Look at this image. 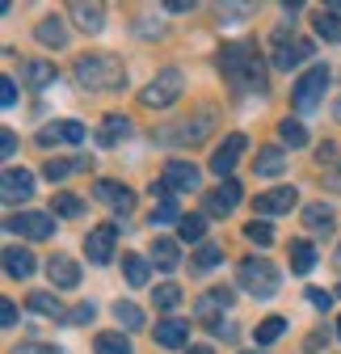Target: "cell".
<instances>
[{
    "instance_id": "obj_37",
    "label": "cell",
    "mask_w": 341,
    "mask_h": 354,
    "mask_svg": "<svg viewBox=\"0 0 341 354\" xmlns=\"http://www.w3.org/2000/svg\"><path fill=\"white\" fill-rule=\"evenodd\" d=\"M312 26H316V34H320L324 42H341V13H324V9H320Z\"/></svg>"
},
{
    "instance_id": "obj_42",
    "label": "cell",
    "mask_w": 341,
    "mask_h": 354,
    "mask_svg": "<svg viewBox=\"0 0 341 354\" xmlns=\"http://www.w3.org/2000/svg\"><path fill=\"white\" fill-rule=\"evenodd\" d=\"M244 236H249L253 245H274V228H270V224H262L257 215H253V224H244Z\"/></svg>"
},
{
    "instance_id": "obj_1",
    "label": "cell",
    "mask_w": 341,
    "mask_h": 354,
    "mask_svg": "<svg viewBox=\"0 0 341 354\" xmlns=\"http://www.w3.org/2000/svg\"><path fill=\"white\" fill-rule=\"evenodd\" d=\"M220 72L224 80L236 88V93H266L270 80H266V64L257 55L253 42H224L220 47Z\"/></svg>"
},
{
    "instance_id": "obj_51",
    "label": "cell",
    "mask_w": 341,
    "mask_h": 354,
    "mask_svg": "<svg viewBox=\"0 0 341 354\" xmlns=\"http://www.w3.org/2000/svg\"><path fill=\"white\" fill-rule=\"evenodd\" d=\"M194 5H190V0H168V13H190Z\"/></svg>"
},
{
    "instance_id": "obj_10",
    "label": "cell",
    "mask_w": 341,
    "mask_h": 354,
    "mask_svg": "<svg viewBox=\"0 0 341 354\" xmlns=\"http://www.w3.org/2000/svg\"><path fill=\"white\" fill-rule=\"evenodd\" d=\"M114 245H118V224H101V228H93L84 236V253H89L93 266H106L114 257Z\"/></svg>"
},
{
    "instance_id": "obj_11",
    "label": "cell",
    "mask_w": 341,
    "mask_h": 354,
    "mask_svg": "<svg viewBox=\"0 0 341 354\" xmlns=\"http://www.w3.org/2000/svg\"><path fill=\"white\" fill-rule=\"evenodd\" d=\"M244 136H240V131H232V136L215 148V156H211V173H215L220 177V182H228V173L236 169V160H240V152H244Z\"/></svg>"
},
{
    "instance_id": "obj_4",
    "label": "cell",
    "mask_w": 341,
    "mask_h": 354,
    "mask_svg": "<svg viewBox=\"0 0 341 354\" xmlns=\"http://www.w3.org/2000/svg\"><path fill=\"white\" fill-rule=\"evenodd\" d=\"M236 283H240V291H249V295H257V299H270V295H278V270L266 261V257H244L240 266H236Z\"/></svg>"
},
{
    "instance_id": "obj_29",
    "label": "cell",
    "mask_w": 341,
    "mask_h": 354,
    "mask_svg": "<svg viewBox=\"0 0 341 354\" xmlns=\"http://www.w3.org/2000/svg\"><path fill=\"white\" fill-rule=\"evenodd\" d=\"M114 321H118L126 333H135V329H144V308L131 304V299H118V304H114Z\"/></svg>"
},
{
    "instance_id": "obj_46",
    "label": "cell",
    "mask_w": 341,
    "mask_h": 354,
    "mask_svg": "<svg viewBox=\"0 0 341 354\" xmlns=\"http://www.w3.org/2000/svg\"><path fill=\"white\" fill-rule=\"evenodd\" d=\"M13 354H64V350H55V346H42V342H21Z\"/></svg>"
},
{
    "instance_id": "obj_35",
    "label": "cell",
    "mask_w": 341,
    "mask_h": 354,
    "mask_svg": "<svg viewBox=\"0 0 341 354\" xmlns=\"http://www.w3.org/2000/svg\"><path fill=\"white\" fill-rule=\"evenodd\" d=\"M93 354H131V342L122 333H97L93 337Z\"/></svg>"
},
{
    "instance_id": "obj_22",
    "label": "cell",
    "mask_w": 341,
    "mask_h": 354,
    "mask_svg": "<svg viewBox=\"0 0 341 354\" xmlns=\"http://www.w3.org/2000/svg\"><path fill=\"white\" fill-rule=\"evenodd\" d=\"M34 38L42 42V47H68V26L59 21V17H42L38 26H34Z\"/></svg>"
},
{
    "instance_id": "obj_45",
    "label": "cell",
    "mask_w": 341,
    "mask_h": 354,
    "mask_svg": "<svg viewBox=\"0 0 341 354\" xmlns=\"http://www.w3.org/2000/svg\"><path fill=\"white\" fill-rule=\"evenodd\" d=\"M0 102H5V110H9V106H17V80H13V76L0 80Z\"/></svg>"
},
{
    "instance_id": "obj_44",
    "label": "cell",
    "mask_w": 341,
    "mask_h": 354,
    "mask_svg": "<svg viewBox=\"0 0 341 354\" xmlns=\"http://www.w3.org/2000/svg\"><path fill=\"white\" fill-rule=\"evenodd\" d=\"M308 304L320 308V313H329V308H333V291H324V287H308Z\"/></svg>"
},
{
    "instance_id": "obj_15",
    "label": "cell",
    "mask_w": 341,
    "mask_h": 354,
    "mask_svg": "<svg viewBox=\"0 0 341 354\" xmlns=\"http://www.w3.org/2000/svg\"><path fill=\"white\" fill-rule=\"evenodd\" d=\"M160 182L168 186V194H182V190H198L202 173H198L194 165H186V160H168L164 173H160Z\"/></svg>"
},
{
    "instance_id": "obj_54",
    "label": "cell",
    "mask_w": 341,
    "mask_h": 354,
    "mask_svg": "<svg viewBox=\"0 0 341 354\" xmlns=\"http://www.w3.org/2000/svg\"><path fill=\"white\" fill-rule=\"evenodd\" d=\"M333 186H337V190H341V173H333Z\"/></svg>"
},
{
    "instance_id": "obj_32",
    "label": "cell",
    "mask_w": 341,
    "mask_h": 354,
    "mask_svg": "<svg viewBox=\"0 0 341 354\" xmlns=\"http://www.w3.org/2000/svg\"><path fill=\"white\" fill-rule=\"evenodd\" d=\"M122 274H126V283L131 287H144L148 283V257H139V253H122Z\"/></svg>"
},
{
    "instance_id": "obj_52",
    "label": "cell",
    "mask_w": 341,
    "mask_h": 354,
    "mask_svg": "<svg viewBox=\"0 0 341 354\" xmlns=\"http://www.w3.org/2000/svg\"><path fill=\"white\" fill-rule=\"evenodd\" d=\"M186 354H215V350H211V346H190Z\"/></svg>"
},
{
    "instance_id": "obj_50",
    "label": "cell",
    "mask_w": 341,
    "mask_h": 354,
    "mask_svg": "<svg viewBox=\"0 0 341 354\" xmlns=\"http://www.w3.org/2000/svg\"><path fill=\"white\" fill-rule=\"evenodd\" d=\"M337 160V144H320V165H333Z\"/></svg>"
},
{
    "instance_id": "obj_12",
    "label": "cell",
    "mask_w": 341,
    "mask_h": 354,
    "mask_svg": "<svg viewBox=\"0 0 341 354\" xmlns=\"http://www.w3.org/2000/svg\"><path fill=\"white\" fill-rule=\"evenodd\" d=\"M30 194H34V173L30 169H5V177H0V198H5L9 207H17Z\"/></svg>"
},
{
    "instance_id": "obj_55",
    "label": "cell",
    "mask_w": 341,
    "mask_h": 354,
    "mask_svg": "<svg viewBox=\"0 0 341 354\" xmlns=\"http://www.w3.org/2000/svg\"><path fill=\"white\" fill-rule=\"evenodd\" d=\"M333 261H337V270H341V245H337V257H333Z\"/></svg>"
},
{
    "instance_id": "obj_27",
    "label": "cell",
    "mask_w": 341,
    "mask_h": 354,
    "mask_svg": "<svg viewBox=\"0 0 341 354\" xmlns=\"http://www.w3.org/2000/svg\"><path fill=\"white\" fill-rule=\"evenodd\" d=\"M34 266H38V261H34L30 249H17V245L5 249V270H9L13 279H30V274H34Z\"/></svg>"
},
{
    "instance_id": "obj_21",
    "label": "cell",
    "mask_w": 341,
    "mask_h": 354,
    "mask_svg": "<svg viewBox=\"0 0 341 354\" xmlns=\"http://www.w3.org/2000/svg\"><path fill=\"white\" fill-rule=\"evenodd\" d=\"M93 165V156H72V160H47L42 165V177H47V182H64V177H72V173H84Z\"/></svg>"
},
{
    "instance_id": "obj_24",
    "label": "cell",
    "mask_w": 341,
    "mask_h": 354,
    "mask_svg": "<svg viewBox=\"0 0 341 354\" xmlns=\"http://www.w3.org/2000/svg\"><path fill=\"white\" fill-rule=\"evenodd\" d=\"M152 261L160 266V270H177L182 245H177V241H168V236H152Z\"/></svg>"
},
{
    "instance_id": "obj_5",
    "label": "cell",
    "mask_w": 341,
    "mask_h": 354,
    "mask_svg": "<svg viewBox=\"0 0 341 354\" xmlns=\"http://www.w3.org/2000/svg\"><path fill=\"white\" fill-rule=\"evenodd\" d=\"M182 88H186L182 68H164V72H156V76L148 80V88L139 93V102H144L148 110H164V106H173V102L182 97Z\"/></svg>"
},
{
    "instance_id": "obj_8",
    "label": "cell",
    "mask_w": 341,
    "mask_h": 354,
    "mask_svg": "<svg viewBox=\"0 0 341 354\" xmlns=\"http://www.w3.org/2000/svg\"><path fill=\"white\" fill-rule=\"evenodd\" d=\"M5 228L21 232L30 241H47V236H55V215H47V211H17V215L5 219Z\"/></svg>"
},
{
    "instance_id": "obj_30",
    "label": "cell",
    "mask_w": 341,
    "mask_h": 354,
    "mask_svg": "<svg viewBox=\"0 0 341 354\" xmlns=\"http://www.w3.org/2000/svg\"><path fill=\"white\" fill-rule=\"evenodd\" d=\"M253 169H257V177H278V173L286 169L282 148H262V152H257V160H253Z\"/></svg>"
},
{
    "instance_id": "obj_16",
    "label": "cell",
    "mask_w": 341,
    "mask_h": 354,
    "mask_svg": "<svg viewBox=\"0 0 341 354\" xmlns=\"http://www.w3.org/2000/svg\"><path fill=\"white\" fill-rule=\"evenodd\" d=\"M97 198H101L106 207H114L118 219H126V215L135 211V194L126 190L122 182H110V177H101V182H97Z\"/></svg>"
},
{
    "instance_id": "obj_56",
    "label": "cell",
    "mask_w": 341,
    "mask_h": 354,
    "mask_svg": "<svg viewBox=\"0 0 341 354\" xmlns=\"http://www.w3.org/2000/svg\"><path fill=\"white\" fill-rule=\"evenodd\" d=\"M337 337H341V321H337Z\"/></svg>"
},
{
    "instance_id": "obj_39",
    "label": "cell",
    "mask_w": 341,
    "mask_h": 354,
    "mask_svg": "<svg viewBox=\"0 0 341 354\" xmlns=\"http://www.w3.org/2000/svg\"><path fill=\"white\" fill-rule=\"evenodd\" d=\"M152 299H156V308H164V313H173V308L182 304V287H177V283H160V287L152 291Z\"/></svg>"
},
{
    "instance_id": "obj_41",
    "label": "cell",
    "mask_w": 341,
    "mask_h": 354,
    "mask_svg": "<svg viewBox=\"0 0 341 354\" xmlns=\"http://www.w3.org/2000/svg\"><path fill=\"white\" fill-rule=\"evenodd\" d=\"M220 257H224V249L220 245H198V253H194V270H215V266H220Z\"/></svg>"
},
{
    "instance_id": "obj_31",
    "label": "cell",
    "mask_w": 341,
    "mask_h": 354,
    "mask_svg": "<svg viewBox=\"0 0 341 354\" xmlns=\"http://www.w3.org/2000/svg\"><path fill=\"white\" fill-rule=\"evenodd\" d=\"M312 266H316V249L308 241H291V270L295 274H312Z\"/></svg>"
},
{
    "instance_id": "obj_23",
    "label": "cell",
    "mask_w": 341,
    "mask_h": 354,
    "mask_svg": "<svg viewBox=\"0 0 341 354\" xmlns=\"http://www.w3.org/2000/svg\"><path fill=\"white\" fill-rule=\"evenodd\" d=\"M126 136H131V118H126V114H106L97 144H101V148H114V144H118V140H126Z\"/></svg>"
},
{
    "instance_id": "obj_25",
    "label": "cell",
    "mask_w": 341,
    "mask_h": 354,
    "mask_svg": "<svg viewBox=\"0 0 341 354\" xmlns=\"http://www.w3.org/2000/svg\"><path fill=\"white\" fill-rule=\"evenodd\" d=\"M21 80H26L30 88H51V84H55V64H47V59H30V64L21 68Z\"/></svg>"
},
{
    "instance_id": "obj_2",
    "label": "cell",
    "mask_w": 341,
    "mask_h": 354,
    "mask_svg": "<svg viewBox=\"0 0 341 354\" xmlns=\"http://www.w3.org/2000/svg\"><path fill=\"white\" fill-rule=\"evenodd\" d=\"M72 76H76L80 88H93V93H118V88L126 84L122 59H118V55H106V51H97V55H80L76 68H72Z\"/></svg>"
},
{
    "instance_id": "obj_48",
    "label": "cell",
    "mask_w": 341,
    "mask_h": 354,
    "mask_svg": "<svg viewBox=\"0 0 341 354\" xmlns=\"http://www.w3.org/2000/svg\"><path fill=\"white\" fill-rule=\"evenodd\" d=\"M0 325H5V329H13V325H17V304H9V299L0 304Z\"/></svg>"
},
{
    "instance_id": "obj_53",
    "label": "cell",
    "mask_w": 341,
    "mask_h": 354,
    "mask_svg": "<svg viewBox=\"0 0 341 354\" xmlns=\"http://www.w3.org/2000/svg\"><path fill=\"white\" fill-rule=\"evenodd\" d=\"M333 118H337V122H341V97H337V102H333Z\"/></svg>"
},
{
    "instance_id": "obj_20",
    "label": "cell",
    "mask_w": 341,
    "mask_h": 354,
    "mask_svg": "<svg viewBox=\"0 0 341 354\" xmlns=\"http://www.w3.org/2000/svg\"><path fill=\"white\" fill-rule=\"evenodd\" d=\"M186 337H190V321H177V317L156 321V346H164V350H182Z\"/></svg>"
},
{
    "instance_id": "obj_17",
    "label": "cell",
    "mask_w": 341,
    "mask_h": 354,
    "mask_svg": "<svg viewBox=\"0 0 341 354\" xmlns=\"http://www.w3.org/2000/svg\"><path fill=\"white\" fill-rule=\"evenodd\" d=\"M295 203H300V190H295V186H278V190H266V194L253 198V211H257V215H282Z\"/></svg>"
},
{
    "instance_id": "obj_49",
    "label": "cell",
    "mask_w": 341,
    "mask_h": 354,
    "mask_svg": "<svg viewBox=\"0 0 341 354\" xmlns=\"http://www.w3.org/2000/svg\"><path fill=\"white\" fill-rule=\"evenodd\" d=\"M0 152H5V156H17V136H13V131H5V136H0Z\"/></svg>"
},
{
    "instance_id": "obj_9",
    "label": "cell",
    "mask_w": 341,
    "mask_h": 354,
    "mask_svg": "<svg viewBox=\"0 0 341 354\" xmlns=\"http://www.w3.org/2000/svg\"><path fill=\"white\" fill-rule=\"evenodd\" d=\"M228 308H232V291H228V287H211V291L194 304V317H198V325H202V329H211L215 321H224Z\"/></svg>"
},
{
    "instance_id": "obj_26",
    "label": "cell",
    "mask_w": 341,
    "mask_h": 354,
    "mask_svg": "<svg viewBox=\"0 0 341 354\" xmlns=\"http://www.w3.org/2000/svg\"><path fill=\"white\" fill-rule=\"evenodd\" d=\"M304 224H308V232L329 236V232H333V207H324V203H308V207H304Z\"/></svg>"
},
{
    "instance_id": "obj_14",
    "label": "cell",
    "mask_w": 341,
    "mask_h": 354,
    "mask_svg": "<svg viewBox=\"0 0 341 354\" xmlns=\"http://www.w3.org/2000/svg\"><path fill=\"white\" fill-rule=\"evenodd\" d=\"M84 122H76V118H64V122H51V127H42L38 131V144L42 148H51V144H84Z\"/></svg>"
},
{
    "instance_id": "obj_19",
    "label": "cell",
    "mask_w": 341,
    "mask_h": 354,
    "mask_svg": "<svg viewBox=\"0 0 341 354\" xmlns=\"http://www.w3.org/2000/svg\"><path fill=\"white\" fill-rule=\"evenodd\" d=\"M68 13L76 17V26H80L84 34H97V30L106 26V9L97 5V0H72Z\"/></svg>"
},
{
    "instance_id": "obj_58",
    "label": "cell",
    "mask_w": 341,
    "mask_h": 354,
    "mask_svg": "<svg viewBox=\"0 0 341 354\" xmlns=\"http://www.w3.org/2000/svg\"><path fill=\"white\" fill-rule=\"evenodd\" d=\"M337 295H341V283H337Z\"/></svg>"
},
{
    "instance_id": "obj_34",
    "label": "cell",
    "mask_w": 341,
    "mask_h": 354,
    "mask_svg": "<svg viewBox=\"0 0 341 354\" xmlns=\"http://www.w3.org/2000/svg\"><path fill=\"white\" fill-rule=\"evenodd\" d=\"M51 215H59V219H80V215H84V203H80L76 194L59 190V194H55V203H51Z\"/></svg>"
},
{
    "instance_id": "obj_18",
    "label": "cell",
    "mask_w": 341,
    "mask_h": 354,
    "mask_svg": "<svg viewBox=\"0 0 341 354\" xmlns=\"http://www.w3.org/2000/svg\"><path fill=\"white\" fill-rule=\"evenodd\" d=\"M47 279H51L55 291H72V287L80 283V266H76V257H64V253L47 257Z\"/></svg>"
},
{
    "instance_id": "obj_6",
    "label": "cell",
    "mask_w": 341,
    "mask_h": 354,
    "mask_svg": "<svg viewBox=\"0 0 341 354\" xmlns=\"http://www.w3.org/2000/svg\"><path fill=\"white\" fill-rule=\"evenodd\" d=\"M270 47H274V68H282V72L300 68L308 55H316L312 42H308V38H295V30H291V26H278V30H274Z\"/></svg>"
},
{
    "instance_id": "obj_38",
    "label": "cell",
    "mask_w": 341,
    "mask_h": 354,
    "mask_svg": "<svg viewBox=\"0 0 341 354\" xmlns=\"http://www.w3.org/2000/svg\"><path fill=\"white\" fill-rule=\"evenodd\" d=\"M278 136H282V144H291V148H304V144H308L304 122H295V118H282V122H278Z\"/></svg>"
},
{
    "instance_id": "obj_43",
    "label": "cell",
    "mask_w": 341,
    "mask_h": 354,
    "mask_svg": "<svg viewBox=\"0 0 341 354\" xmlns=\"http://www.w3.org/2000/svg\"><path fill=\"white\" fill-rule=\"evenodd\" d=\"M93 313H97L93 304H76V308H68V317H64V321H68V325H89Z\"/></svg>"
},
{
    "instance_id": "obj_28",
    "label": "cell",
    "mask_w": 341,
    "mask_h": 354,
    "mask_svg": "<svg viewBox=\"0 0 341 354\" xmlns=\"http://www.w3.org/2000/svg\"><path fill=\"white\" fill-rule=\"evenodd\" d=\"M30 313H42V317H51V321H64L68 317L64 304H59V295H51V291H30Z\"/></svg>"
},
{
    "instance_id": "obj_57",
    "label": "cell",
    "mask_w": 341,
    "mask_h": 354,
    "mask_svg": "<svg viewBox=\"0 0 341 354\" xmlns=\"http://www.w3.org/2000/svg\"><path fill=\"white\" fill-rule=\"evenodd\" d=\"M249 354H262V350H249Z\"/></svg>"
},
{
    "instance_id": "obj_36",
    "label": "cell",
    "mask_w": 341,
    "mask_h": 354,
    "mask_svg": "<svg viewBox=\"0 0 341 354\" xmlns=\"http://www.w3.org/2000/svg\"><path fill=\"white\" fill-rule=\"evenodd\" d=\"M182 219H186V215H182L177 198H164V203H156V207H152V219H148V224H156V228H160V224H182Z\"/></svg>"
},
{
    "instance_id": "obj_7",
    "label": "cell",
    "mask_w": 341,
    "mask_h": 354,
    "mask_svg": "<svg viewBox=\"0 0 341 354\" xmlns=\"http://www.w3.org/2000/svg\"><path fill=\"white\" fill-rule=\"evenodd\" d=\"M324 88H329V68H324V64H312L300 80H295V88H291V106L300 110V114L316 110L320 97H324Z\"/></svg>"
},
{
    "instance_id": "obj_3",
    "label": "cell",
    "mask_w": 341,
    "mask_h": 354,
    "mask_svg": "<svg viewBox=\"0 0 341 354\" xmlns=\"http://www.w3.org/2000/svg\"><path fill=\"white\" fill-rule=\"evenodd\" d=\"M211 127H215V110H198L194 118H182L173 127H160L156 131V144H168V148H194L211 136Z\"/></svg>"
},
{
    "instance_id": "obj_33",
    "label": "cell",
    "mask_w": 341,
    "mask_h": 354,
    "mask_svg": "<svg viewBox=\"0 0 341 354\" xmlns=\"http://www.w3.org/2000/svg\"><path fill=\"white\" fill-rule=\"evenodd\" d=\"M286 333V321L282 317H266V321H257V329H253V342L257 346H270V342H278Z\"/></svg>"
},
{
    "instance_id": "obj_47",
    "label": "cell",
    "mask_w": 341,
    "mask_h": 354,
    "mask_svg": "<svg viewBox=\"0 0 341 354\" xmlns=\"http://www.w3.org/2000/svg\"><path fill=\"white\" fill-rule=\"evenodd\" d=\"M253 13V5H220V21L228 17V21H236V17H249Z\"/></svg>"
},
{
    "instance_id": "obj_13",
    "label": "cell",
    "mask_w": 341,
    "mask_h": 354,
    "mask_svg": "<svg viewBox=\"0 0 341 354\" xmlns=\"http://www.w3.org/2000/svg\"><path fill=\"white\" fill-rule=\"evenodd\" d=\"M202 207H206V215H220V219L232 215L240 207V182H232V177H228V182H220L215 190H206Z\"/></svg>"
},
{
    "instance_id": "obj_40",
    "label": "cell",
    "mask_w": 341,
    "mask_h": 354,
    "mask_svg": "<svg viewBox=\"0 0 341 354\" xmlns=\"http://www.w3.org/2000/svg\"><path fill=\"white\" fill-rule=\"evenodd\" d=\"M202 232H206V215H186L182 224H177V236H182V241H190V245H194V241H202Z\"/></svg>"
}]
</instances>
